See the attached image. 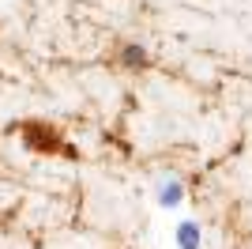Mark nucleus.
I'll list each match as a JSON object with an SVG mask.
<instances>
[{
  "instance_id": "nucleus-1",
  "label": "nucleus",
  "mask_w": 252,
  "mask_h": 249,
  "mask_svg": "<svg viewBox=\"0 0 252 249\" xmlns=\"http://www.w3.org/2000/svg\"><path fill=\"white\" fill-rule=\"evenodd\" d=\"M155 200L162 208H177V204H185V181H181L177 174H166L162 181H158V189H155Z\"/></svg>"
},
{
  "instance_id": "nucleus-2",
  "label": "nucleus",
  "mask_w": 252,
  "mask_h": 249,
  "mask_svg": "<svg viewBox=\"0 0 252 249\" xmlns=\"http://www.w3.org/2000/svg\"><path fill=\"white\" fill-rule=\"evenodd\" d=\"M173 242H177V249H200L203 246V230L196 219H185V223H177V230H173Z\"/></svg>"
},
{
  "instance_id": "nucleus-3",
  "label": "nucleus",
  "mask_w": 252,
  "mask_h": 249,
  "mask_svg": "<svg viewBox=\"0 0 252 249\" xmlns=\"http://www.w3.org/2000/svg\"><path fill=\"white\" fill-rule=\"evenodd\" d=\"M121 61H125L128 68H143V64H147V49H143V45H125V49H121Z\"/></svg>"
}]
</instances>
